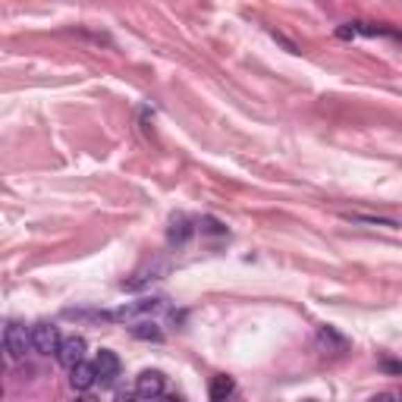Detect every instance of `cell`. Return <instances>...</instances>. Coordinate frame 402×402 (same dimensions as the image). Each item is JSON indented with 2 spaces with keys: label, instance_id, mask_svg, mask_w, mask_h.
I'll return each instance as SVG.
<instances>
[{
  "label": "cell",
  "instance_id": "cell-1",
  "mask_svg": "<svg viewBox=\"0 0 402 402\" xmlns=\"http://www.w3.org/2000/svg\"><path fill=\"white\" fill-rule=\"evenodd\" d=\"M164 308H167L164 296H145V299H139V302H129V305H123V308L110 311V321H139V317L158 315V311H164Z\"/></svg>",
  "mask_w": 402,
  "mask_h": 402
},
{
  "label": "cell",
  "instance_id": "cell-2",
  "mask_svg": "<svg viewBox=\"0 0 402 402\" xmlns=\"http://www.w3.org/2000/svg\"><path fill=\"white\" fill-rule=\"evenodd\" d=\"M32 333V349L41 352V355H57V346H60V330L47 321H38L35 327H28Z\"/></svg>",
  "mask_w": 402,
  "mask_h": 402
},
{
  "label": "cell",
  "instance_id": "cell-3",
  "mask_svg": "<svg viewBox=\"0 0 402 402\" xmlns=\"http://www.w3.org/2000/svg\"><path fill=\"white\" fill-rule=\"evenodd\" d=\"M3 346H7V352L13 358H26L28 349H32V333H28L22 324H10V327L3 330Z\"/></svg>",
  "mask_w": 402,
  "mask_h": 402
},
{
  "label": "cell",
  "instance_id": "cell-4",
  "mask_svg": "<svg viewBox=\"0 0 402 402\" xmlns=\"http://www.w3.org/2000/svg\"><path fill=\"white\" fill-rule=\"evenodd\" d=\"M92 368H94V377H98L101 383H113V380L119 377V371H123V365H119V355H117V352L101 349L98 355H94Z\"/></svg>",
  "mask_w": 402,
  "mask_h": 402
},
{
  "label": "cell",
  "instance_id": "cell-5",
  "mask_svg": "<svg viewBox=\"0 0 402 402\" xmlns=\"http://www.w3.org/2000/svg\"><path fill=\"white\" fill-rule=\"evenodd\" d=\"M164 390H167V377L160 371H142L135 377V396L139 399H158V396H164Z\"/></svg>",
  "mask_w": 402,
  "mask_h": 402
},
{
  "label": "cell",
  "instance_id": "cell-6",
  "mask_svg": "<svg viewBox=\"0 0 402 402\" xmlns=\"http://www.w3.org/2000/svg\"><path fill=\"white\" fill-rule=\"evenodd\" d=\"M355 35H368V38H374V35H387V38H399V32H396V28L377 26V22H346V26H340V28H337V38H343V41L355 38Z\"/></svg>",
  "mask_w": 402,
  "mask_h": 402
},
{
  "label": "cell",
  "instance_id": "cell-7",
  "mask_svg": "<svg viewBox=\"0 0 402 402\" xmlns=\"http://www.w3.org/2000/svg\"><path fill=\"white\" fill-rule=\"evenodd\" d=\"M167 271H170V267H167V264H160V261H154L151 267H145V271H139V274H132L129 280H123V290L126 292H135V290H145L148 283H158V280H164L167 277Z\"/></svg>",
  "mask_w": 402,
  "mask_h": 402
},
{
  "label": "cell",
  "instance_id": "cell-8",
  "mask_svg": "<svg viewBox=\"0 0 402 402\" xmlns=\"http://www.w3.org/2000/svg\"><path fill=\"white\" fill-rule=\"evenodd\" d=\"M57 362L63 365L66 371L73 368V365L85 362V340H82V337H69V340H60V346H57Z\"/></svg>",
  "mask_w": 402,
  "mask_h": 402
},
{
  "label": "cell",
  "instance_id": "cell-9",
  "mask_svg": "<svg viewBox=\"0 0 402 402\" xmlns=\"http://www.w3.org/2000/svg\"><path fill=\"white\" fill-rule=\"evenodd\" d=\"M317 346H321L327 355H346V352H349V340H346L337 327H327V324L317 330Z\"/></svg>",
  "mask_w": 402,
  "mask_h": 402
},
{
  "label": "cell",
  "instance_id": "cell-10",
  "mask_svg": "<svg viewBox=\"0 0 402 402\" xmlns=\"http://www.w3.org/2000/svg\"><path fill=\"white\" fill-rule=\"evenodd\" d=\"M192 233H195L192 220L185 217V214H176V217L170 220V230H167V242L176 245V249H183V245L192 239Z\"/></svg>",
  "mask_w": 402,
  "mask_h": 402
},
{
  "label": "cell",
  "instance_id": "cell-11",
  "mask_svg": "<svg viewBox=\"0 0 402 402\" xmlns=\"http://www.w3.org/2000/svg\"><path fill=\"white\" fill-rule=\"evenodd\" d=\"M94 383H98V377H94V368L92 362H79L69 368V387L79 390V393H85V390H92Z\"/></svg>",
  "mask_w": 402,
  "mask_h": 402
},
{
  "label": "cell",
  "instance_id": "cell-12",
  "mask_svg": "<svg viewBox=\"0 0 402 402\" xmlns=\"http://www.w3.org/2000/svg\"><path fill=\"white\" fill-rule=\"evenodd\" d=\"M132 327H129V333L135 340H145V343H164V330H160V324H154V321H129Z\"/></svg>",
  "mask_w": 402,
  "mask_h": 402
},
{
  "label": "cell",
  "instance_id": "cell-13",
  "mask_svg": "<svg viewBox=\"0 0 402 402\" xmlns=\"http://www.w3.org/2000/svg\"><path fill=\"white\" fill-rule=\"evenodd\" d=\"M233 390H236L233 377H214L211 387H208V396H211L214 402H220V399H226V396H233Z\"/></svg>",
  "mask_w": 402,
  "mask_h": 402
},
{
  "label": "cell",
  "instance_id": "cell-14",
  "mask_svg": "<svg viewBox=\"0 0 402 402\" xmlns=\"http://www.w3.org/2000/svg\"><path fill=\"white\" fill-rule=\"evenodd\" d=\"M346 220H352V224H368V226H390V230H396V220H383V217H365V214H343Z\"/></svg>",
  "mask_w": 402,
  "mask_h": 402
},
{
  "label": "cell",
  "instance_id": "cell-15",
  "mask_svg": "<svg viewBox=\"0 0 402 402\" xmlns=\"http://www.w3.org/2000/svg\"><path fill=\"white\" fill-rule=\"evenodd\" d=\"M201 233H208V236H226V226L220 224V220H214V217H201Z\"/></svg>",
  "mask_w": 402,
  "mask_h": 402
}]
</instances>
